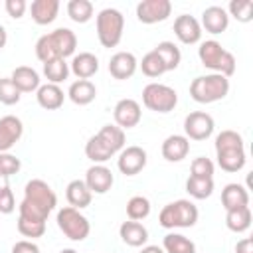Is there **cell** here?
<instances>
[{
  "label": "cell",
  "instance_id": "6da1fadb",
  "mask_svg": "<svg viewBox=\"0 0 253 253\" xmlns=\"http://www.w3.org/2000/svg\"><path fill=\"white\" fill-rule=\"evenodd\" d=\"M57 196L51 190V186L43 180H30L24 188V200L18 206L20 215L30 221H47V215L55 210Z\"/></svg>",
  "mask_w": 253,
  "mask_h": 253
},
{
  "label": "cell",
  "instance_id": "7a4b0ae2",
  "mask_svg": "<svg viewBox=\"0 0 253 253\" xmlns=\"http://www.w3.org/2000/svg\"><path fill=\"white\" fill-rule=\"evenodd\" d=\"M123 148H125V130L119 128L117 125H105L95 136L87 140L85 156L93 164H103Z\"/></svg>",
  "mask_w": 253,
  "mask_h": 253
},
{
  "label": "cell",
  "instance_id": "3957f363",
  "mask_svg": "<svg viewBox=\"0 0 253 253\" xmlns=\"http://www.w3.org/2000/svg\"><path fill=\"white\" fill-rule=\"evenodd\" d=\"M77 47V36L69 28H57L49 34H43L36 42V55L42 63H47L51 59H65L67 55H73Z\"/></svg>",
  "mask_w": 253,
  "mask_h": 253
},
{
  "label": "cell",
  "instance_id": "277c9868",
  "mask_svg": "<svg viewBox=\"0 0 253 253\" xmlns=\"http://www.w3.org/2000/svg\"><path fill=\"white\" fill-rule=\"evenodd\" d=\"M215 158L221 170L239 172L247 160L241 134L235 130H221L215 136Z\"/></svg>",
  "mask_w": 253,
  "mask_h": 253
},
{
  "label": "cell",
  "instance_id": "5b68a950",
  "mask_svg": "<svg viewBox=\"0 0 253 253\" xmlns=\"http://www.w3.org/2000/svg\"><path fill=\"white\" fill-rule=\"evenodd\" d=\"M198 57L202 61L204 67L211 69L213 73L217 75H223V77H231L235 73V57L231 51H227L219 42L215 40H206L200 43L198 47Z\"/></svg>",
  "mask_w": 253,
  "mask_h": 253
},
{
  "label": "cell",
  "instance_id": "8992f818",
  "mask_svg": "<svg viewBox=\"0 0 253 253\" xmlns=\"http://www.w3.org/2000/svg\"><path fill=\"white\" fill-rule=\"evenodd\" d=\"M227 93H229V79L217 73L200 75L190 83V97L202 105L221 101Z\"/></svg>",
  "mask_w": 253,
  "mask_h": 253
},
{
  "label": "cell",
  "instance_id": "52a82bcc",
  "mask_svg": "<svg viewBox=\"0 0 253 253\" xmlns=\"http://www.w3.org/2000/svg\"><path fill=\"white\" fill-rule=\"evenodd\" d=\"M198 208L190 200H176L166 204L160 210L158 223L164 229H174V227H192L198 221Z\"/></svg>",
  "mask_w": 253,
  "mask_h": 253
},
{
  "label": "cell",
  "instance_id": "ba28073f",
  "mask_svg": "<svg viewBox=\"0 0 253 253\" xmlns=\"http://www.w3.org/2000/svg\"><path fill=\"white\" fill-rule=\"evenodd\" d=\"M125 30V16L117 8H105L97 14V38L103 47L119 45Z\"/></svg>",
  "mask_w": 253,
  "mask_h": 253
},
{
  "label": "cell",
  "instance_id": "9c48e42d",
  "mask_svg": "<svg viewBox=\"0 0 253 253\" xmlns=\"http://www.w3.org/2000/svg\"><path fill=\"white\" fill-rule=\"evenodd\" d=\"M57 227L63 231V235L71 241H83L89 237V231H91V223L89 219L75 208L71 206H65L57 211Z\"/></svg>",
  "mask_w": 253,
  "mask_h": 253
},
{
  "label": "cell",
  "instance_id": "30bf717a",
  "mask_svg": "<svg viewBox=\"0 0 253 253\" xmlns=\"http://www.w3.org/2000/svg\"><path fill=\"white\" fill-rule=\"evenodd\" d=\"M142 103L154 113H170L178 105V93L164 83H148L142 89Z\"/></svg>",
  "mask_w": 253,
  "mask_h": 253
},
{
  "label": "cell",
  "instance_id": "8fae6325",
  "mask_svg": "<svg viewBox=\"0 0 253 253\" xmlns=\"http://www.w3.org/2000/svg\"><path fill=\"white\" fill-rule=\"evenodd\" d=\"M213 126H215V123H213L211 115H208L204 111H194V113L186 115V119H184V132H186L184 136L188 140L190 138L192 140H206L211 136Z\"/></svg>",
  "mask_w": 253,
  "mask_h": 253
},
{
  "label": "cell",
  "instance_id": "7c38bea8",
  "mask_svg": "<svg viewBox=\"0 0 253 253\" xmlns=\"http://www.w3.org/2000/svg\"><path fill=\"white\" fill-rule=\"evenodd\" d=\"M172 14L170 0H142L136 4V18L142 24H158L164 22Z\"/></svg>",
  "mask_w": 253,
  "mask_h": 253
},
{
  "label": "cell",
  "instance_id": "4fadbf2b",
  "mask_svg": "<svg viewBox=\"0 0 253 253\" xmlns=\"http://www.w3.org/2000/svg\"><path fill=\"white\" fill-rule=\"evenodd\" d=\"M146 150L142 146H126L117 158V166L125 176H134L146 166Z\"/></svg>",
  "mask_w": 253,
  "mask_h": 253
},
{
  "label": "cell",
  "instance_id": "5bb4252c",
  "mask_svg": "<svg viewBox=\"0 0 253 253\" xmlns=\"http://www.w3.org/2000/svg\"><path fill=\"white\" fill-rule=\"evenodd\" d=\"M113 117H115L117 126L125 130V128H132L140 123L142 111L134 99H121L113 109Z\"/></svg>",
  "mask_w": 253,
  "mask_h": 253
},
{
  "label": "cell",
  "instance_id": "9a60e30c",
  "mask_svg": "<svg viewBox=\"0 0 253 253\" xmlns=\"http://www.w3.org/2000/svg\"><path fill=\"white\" fill-rule=\"evenodd\" d=\"M85 186L89 188L91 194H107L113 188V172L103 166V164H93L87 172H85Z\"/></svg>",
  "mask_w": 253,
  "mask_h": 253
},
{
  "label": "cell",
  "instance_id": "2e32d148",
  "mask_svg": "<svg viewBox=\"0 0 253 253\" xmlns=\"http://www.w3.org/2000/svg\"><path fill=\"white\" fill-rule=\"evenodd\" d=\"M174 34H176V38L182 43L192 45V43H198L200 42V38H202V26H200V22L194 16L180 14L174 20Z\"/></svg>",
  "mask_w": 253,
  "mask_h": 253
},
{
  "label": "cell",
  "instance_id": "e0dca14e",
  "mask_svg": "<svg viewBox=\"0 0 253 253\" xmlns=\"http://www.w3.org/2000/svg\"><path fill=\"white\" fill-rule=\"evenodd\" d=\"M24 134V125L18 117L6 115L0 119V152H8Z\"/></svg>",
  "mask_w": 253,
  "mask_h": 253
},
{
  "label": "cell",
  "instance_id": "ac0fdd59",
  "mask_svg": "<svg viewBox=\"0 0 253 253\" xmlns=\"http://www.w3.org/2000/svg\"><path fill=\"white\" fill-rule=\"evenodd\" d=\"M136 67H138V61H136V57L130 51H117L109 59V73L115 79H121V81L132 77Z\"/></svg>",
  "mask_w": 253,
  "mask_h": 253
},
{
  "label": "cell",
  "instance_id": "d6986e66",
  "mask_svg": "<svg viewBox=\"0 0 253 253\" xmlns=\"http://www.w3.org/2000/svg\"><path fill=\"white\" fill-rule=\"evenodd\" d=\"M200 26L206 28V32H210V34H221L229 26V16H227L225 8H221V6H208L202 12Z\"/></svg>",
  "mask_w": 253,
  "mask_h": 253
},
{
  "label": "cell",
  "instance_id": "ffe728a7",
  "mask_svg": "<svg viewBox=\"0 0 253 253\" xmlns=\"http://www.w3.org/2000/svg\"><path fill=\"white\" fill-rule=\"evenodd\" d=\"M160 150H162V156L168 162H180L190 152V140L184 134H170V136L164 138Z\"/></svg>",
  "mask_w": 253,
  "mask_h": 253
},
{
  "label": "cell",
  "instance_id": "44dd1931",
  "mask_svg": "<svg viewBox=\"0 0 253 253\" xmlns=\"http://www.w3.org/2000/svg\"><path fill=\"white\" fill-rule=\"evenodd\" d=\"M12 83L18 87L20 93H32V91H38L40 89V73L34 69V67H28V65H20L12 71L10 75Z\"/></svg>",
  "mask_w": 253,
  "mask_h": 253
},
{
  "label": "cell",
  "instance_id": "7402d4cb",
  "mask_svg": "<svg viewBox=\"0 0 253 253\" xmlns=\"http://www.w3.org/2000/svg\"><path fill=\"white\" fill-rule=\"evenodd\" d=\"M69 71H73L77 79H89L99 71V59L89 51H81L71 59Z\"/></svg>",
  "mask_w": 253,
  "mask_h": 253
},
{
  "label": "cell",
  "instance_id": "603a6c76",
  "mask_svg": "<svg viewBox=\"0 0 253 253\" xmlns=\"http://www.w3.org/2000/svg\"><path fill=\"white\" fill-rule=\"evenodd\" d=\"M59 12V0H34L30 6L32 20L40 26H47L57 18Z\"/></svg>",
  "mask_w": 253,
  "mask_h": 253
},
{
  "label": "cell",
  "instance_id": "cb8c5ba5",
  "mask_svg": "<svg viewBox=\"0 0 253 253\" xmlns=\"http://www.w3.org/2000/svg\"><path fill=\"white\" fill-rule=\"evenodd\" d=\"M119 235L121 239L130 245V247H142L146 241H148V229L140 223V221H123L121 227H119Z\"/></svg>",
  "mask_w": 253,
  "mask_h": 253
},
{
  "label": "cell",
  "instance_id": "d4e9b609",
  "mask_svg": "<svg viewBox=\"0 0 253 253\" xmlns=\"http://www.w3.org/2000/svg\"><path fill=\"white\" fill-rule=\"evenodd\" d=\"M221 206H223L225 211L249 206V192H247V188L241 186V184H235V182L227 184L221 190Z\"/></svg>",
  "mask_w": 253,
  "mask_h": 253
},
{
  "label": "cell",
  "instance_id": "484cf974",
  "mask_svg": "<svg viewBox=\"0 0 253 253\" xmlns=\"http://www.w3.org/2000/svg\"><path fill=\"white\" fill-rule=\"evenodd\" d=\"M36 99H38V105L45 111H55L63 105L65 101V95L63 91L59 89V85H53V83H45V85H40L38 93H36Z\"/></svg>",
  "mask_w": 253,
  "mask_h": 253
},
{
  "label": "cell",
  "instance_id": "4316f807",
  "mask_svg": "<svg viewBox=\"0 0 253 253\" xmlns=\"http://www.w3.org/2000/svg\"><path fill=\"white\" fill-rule=\"evenodd\" d=\"M67 97H69L75 105L83 107V105H89V103L95 101V97H97V87H95L89 79H77V81H73V83L69 85Z\"/></svg>",
  "mask_w": 253,
  "mask_h": 253
},
{
  "label": "cell",
  "instance_id": "83f0119b",
  "mask_svg": "<svg viewBox=\"0 0 253 253\" xmlns=\"http://www.w3.org/2000/svg\"><path fill=\"white\" fill-rule=\"evenodd\" d=\"M65 198H67V202H69L71 208L83 210V208H87L91 204L93 194L89 192V188L85 186L83 180H71L67 184V188H65Z\"/></svg>",
  "mask_w": 253,
  "mask_h": 253
},
{
  "label": "cell",
  "instance_id": "f1b7e54d",
  "mask_svg": "<svg viewBox=\"0 0 253 253\" xmlns=\"http://www.w3.org/2000/svg\"><path fill=\"white\" fill-rule=\"evenodd\" d=\"M225 225L229 231L233 233H243L251 227V210L249 206H243V208H235V210H229L225 213Z\"/></svg>",
  "mask_w": 253,
  "mask_h": 253
},
{
  "label": "cell",
  "instance_id": "f546056e",
  "mask_svg": "<svg viewBox=\"0 0 253 253\" xmlns=\"http://www.w3.org/2000/svg\"><path fill=\"white\" fill-rule=\"evenodd\" d=\"M164 253H196V243L182 233H168L162 241Z\"/></svg>",
  "mask_w": 253,
  "mask_h": 253
},
{
  "label": "cell",
  "instance_id": "4dcf8cb0",
  "mask_svg": "<svg viewBox=\"0 0 253 253\" xmlns=\"http://www.w3.org/2000/svg\"><path fill=\"white\" fill-rule=\"evenodd\" d=\"M154 51L162 59L166 71H174L180 65V61H182V53H180V49H178V45L174 42H160L154 47Z\"/></svg>",
  "mask_w": 253,
  "mask_h": 253
},
{
  "label": "cell",
  "instance_id": "1f68e13d",
  "mask_svg": "<svg viewBox=\"0 0 253 253\" xmlns=\"http://www.w3.org/2000/svg\"><path fill=\"white\" fill-rule=\"evenodd\" d=\"M186 192L196 200H206L213 194V178H196L190 176L186 180Z\"/></svg>",
  "mask_w": 253,
  "mask_h": 253
},
{
  "label": "cell",
  "instance_id": "d6a6232c",
  "mask_svg": "<svg viewBox=\"0 0 253 253\" xmlns=\"http://www.w3.org/2000/svg\"><path fill=\"white\" fill-rule=\"evenodd\" d=\"M67 16L75 24H87L93 18V4L89 0H69L67 2Z\"/></svg>",
  "mask_w": 253,
  "mask_h": 253
},
{
  "label": "cell",
  "instance_id": "836d02e7",
  "mask_svg": "<svg viewBox=\"0 0 253 253\" xmlns=\"http://www.w3.org/2000/svg\"><path fill=\"white\" fill-rule=\"evenodd\" d=\"M43 75L49 83L57 85L69 77V63H65V59H51L43 63Z\"/></svg>",
  "mask_w": 253,
  "mask_h": 253
},
{
  "label": "cell",
  "instance_id": "e575fe53",
  "mask_svg": "<svg viewBox=\"0 0 253 253\" xmlns=\"http://www.w3.org/2000/svg\"><path fill=\"white\" fill-rule=\"evenodd\" d=\"M148 213H150V202H148V198H144V196H132L126 202V215H128V219L140 221V219L148 217Z\"/></svg>",
  "mask_w": 253,
  "mask_h": 253
},
{
  "label": "cell",
  "instance_id": "d590c367",
  "mask_svg": "<svg viewBox=\"0 0 253 253\" xmlns=\"http://www.w3.org/2000/svg\"><path fill=\"white\" fill-rule=\"evenodd\" d=\"M225 12H227V16H233L237 22L247 24L253 20V2L251 0H231Z\"/></svg>",
  "mask_w": 253,
  "mask_h": 253
},
{
  "label": "cell",
  "instance_id": "8d00e7d4",
  "mask_svg": "<svg viewBox=\"0 0 253 253\" xmlns=\"http://www.w3.org/2000/svg\"><path fill=\"white\" fill-rule=\"evenodd\" d=\"M140 69H142V73H144L146 77H160L162 73H166V67H164L162 59L158 57V53H156L154 49L148 51V53L142 57Z\"/></svg>",
  "mask_w": 253,
  "mask_h": 253
},
{
  "label": "cell",
  "instance_id": "74e56055",
  "mask_svg": "<svg viewBox=\"0 0 253 253\" xmlns=\"http://www.w3.org/2000/svg\"><path fill=\"white\" fill-rule=\"evenodd\" d=\"M20 97H22V93L12 83V79L10 77H2L0 79V103L2 105H16L20 101Z\"/></svg>",
  "mask_w": 253,
  "mask_h": 253
},
{
  "label": "cell",
  "instance_id": "f35d334b",
  "mask_svg": "<svg viewBox=\"0 0 253 253\" xmlns=\"http://www.w3.org/2000/svg\"><path fill=\"white\" fill-rule=\"evenodd\" d=\"M18 231L24 235V237H42L45 233V223L43 221H30V219H24V217H18Z\"/></svg>",
  "mask_w": 253,
  "mask_h": 253
},
{
  "label": "cell",
  "instance_id": "ab89813d",
  "mask_svg": "<svg viewBox=\"0 0 253 253\" xmlns=\"http://www.w3.org/2000/svg\"><path fill=\"white\" fill-rule=\"evenodd\" d=\"M20 168H22L20 158H16V156L10 154V152H0V176L10 178V176L18 174Z\"/></svg>",
  "mask_w": 253,
  "mask_h": 253
},
{
  "label": "cell",
  "instance_id": "60d3db41",
  "mask_svg": "<svg viewBox=\"0 0 253 253\" xmlns=\"http://www.w3.org/2000/svg\"><path fill=\"white\" fill-rule=\"evenodd\" d=\"M213 162L206 156H198L192 160V174L190 176H196V178H213Z\"/></svg>",
  "mask_w": 253,
  "mask_h": 253
},
{
  "label": "cell",
  "instance_id": "b9f144b4",
  "mask_svg": "<svg viewBox=\"0 0 253 253\" xmlns=\"http://www.w3.org/2000/svg\"><path fill=\"white\" fill-rule=\"evenodd\" d=\"M14 210H16V200H14V192L8 184L0 190V213H12Z\"/></svg>",
  "mask_w": 253,
  "mask_h": 253
},
{
  "label": "cell",
  "instance_id": "7bdbcfd3",
  "mask_svg": "<svg viewBox=\"0 0 253 253\" xmlns=\"http://www.w3.org/2000/svg\"><path fill=\"white\" fill-rule=\"evenodd\" d=\"M6 12H8V16L10 18H14V20H18V18H22L24 16V12H26V8H28V4H26V0H6Z\"/></svg>",
  "mask_w": 253,
  "mask_h": 253
},
{
  "label": "cell",
  "instance_id": "ee69618b",
  "mask_svg": "<svg viewBox=\"0 0 253 253\" xmlns=\"http://www.w3.org/2000/svg\"><path fill=\"white\" fill-rule=\"evenodd\" d=\"M12 253H42V251H40V247H38L34 241L22 239V241H16V243H14Z\"/></svg>",
  "mask_w": 253,
  "mask_h": 253
},
{
  "label": "cell",
  "instance_id": "f6af8a7d",
  "mask_svg": "<svg viewBox=\"0 0 253 253\" xmlns=\"http://www.w3.org/2000/svg\"><path fill=\"white\" fill-rule=\"evenodd\" d=\"M235 253H253V239L251 237H243L241 241H237Z\"/></svg>",
  "mask_w": 253,
  "mask_h": 253
},
{
  "label": "cell",
  "instance_id": "bcb514c9",
  "mask_svg": "<svg viewBox=\"0 0 253 253\" xmlns=\"http://www.w3.org/2000/svg\"><path fill=\"white\" fill-rule=\"evenodd\" d=\"M140 253H164V249L158 247V245H144Z\"/></svg>",
  "mask_w": 253,
  "mask_h": 253
},
{
  "label": "cell",
  "instance_id": "7dc6e473",
  "mask_svg": "<svg viewBox=\"0 0 253 253\" xmlns=\"http://www.w3.org/2000/svg\"><path fill=\"white\" fill-rule=\"evenodd\" d=\"M6 42H8V34H6V28L0 24V49L6 45Z\"/></svg>",
  "mask_w": 253,
  "mask_h": 253
},
{
  "label": "cell",
  "instance_id": "c3c4849f",
  "mask_svg": "<svg viewBox=\"0 0 253 253\" xmlns=\"http://www.w3.org/2000/svg\"><path fill=\"white\" fill-rule=\"evenodd\" d=\"M4 186H8V178H4V176H0V190H2Z\"/></svg>",
  "mask_w": 253,
  "mask_h": 253
},
{
  "label": "cell",
  "instance_id": "681fc988",
  "mask_svg": "<svg viewBox=\"0 0 253 253\" xmlns=\"http://www.w3.org/2000/svg\"><path fill=\"white\" fill-rule=\"evenodd\" d=\"M59 253H77V251H75V249H61Z\"/></svg>",
  "mask_w": 253,
  "mask_h": 253
}]
</instances>
